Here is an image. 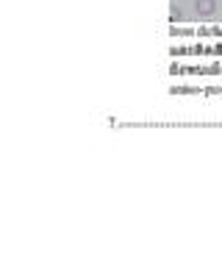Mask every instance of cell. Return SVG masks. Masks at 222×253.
Segmentation results:
<instances>
[{
    "instance_id": "obj_1",
    "label": "cell",
    "mask_w": 222,
    "mask_h": 253,
    "mask_svg": "<svg viewBox=\"0 0 222 253\" xmlns=\"http://www.w3.org/2000/svg\"><path fill=\"white\" fill-rule=\"evenodd\" d=\"M194 8H197L200 17H211L217 11V0H197V3H194Z\"/></svg>"
},
{
    "instance_id": "obj_2",
    "label": "cell",
    "mask_w": 222,
    "mask_h": 253,
    "mask_svg": "<svg viewBox=\"0 0 222 253\" xmlns=\"http://www.w3.org/2000/svg\"><path fill=\"white\" fill-rule=\"evenodd\" d=\"M181 17H184V11H181L178 6H172V11H170V20H172V23H178Z\"/></svg>"
}]
</instances>
